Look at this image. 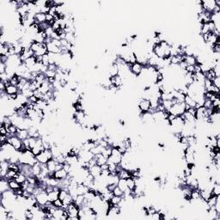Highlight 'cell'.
Here are the masks:
<instances>
[{
    "instance_id": "d590c367",
    "label": "cell",
    "mask_w": 220,
    "mask_h": 220,
    "mask_svg": "<svg viewBox=\"0 0 220 220\" xmlns=\"http://www.w3.org/2000/svg\"><path fill=\"white\" fill-rule=\"evenodd\" d=\"M24 216H25L26 219H33V218H34V214L30 209H26L24 211Z\"/></svg>"
},
{
    "instance_id": "8992f818",
    "label": "cell",
    "mask_w": 220,
    "mask_h": 220,
    "mask_svg": "<svg viewBox=\"0 0 220 220\" xmlns=\"http://www.w3.org/2000/svg\"><path fill=\"white\" fill-rule=\"evenodd\" d=\"M35 197H36L37 203H38L40 206H46V204L48 202V193L45 191V190L42 191L41 193H40Z\"/></svg>"
},
{
    "instance_id": "8d00e7d4",
    "label": "cell",
    "mask_w": 220,
    "mask_h": 220,
    "mask_svg": "<svg viewBox=\"0 0 220 220\" xmlns=\"http://www.w3.org/2000/svg\"><path fill=\"white\" fill-rule=\"evenodd\" d=\"M47 78H50V77H55L57 75V71H52V70H48L45 73Z\"/></svg>"
},
{
    "instance_id": "7a4b0ae2",
    "label": "cell",
    "mask_w": 220,
    "mask_h": 220,
    "mask_svg": "<svg viewBox=\"0 0 220 220\" xmlns=\"http://www.w3.org/2000/svg\"><path fill=\"white\" fill-rule=\"evenodd\" d=\"M168 111L171 115H175V116H181L186 111V104H185V102L175 103L171 106V107Z\"/></svg>"
},
{
    "instance_id": "5bb4252c",
    "label": "cell",
    "mask_w": 220,
    "mask_h": 220,
    "mask_svg": "<svg viewBox=\"0 0 220 220\" xmlns=\"http://www.w3.org/2000/svg\"><path fill=\"white\" fill-rule=\"evenodd\" d=\"M10 189V186H9V181L5 178H1V182H0V193H4V192L7 191Z\"/></svg>"
},
{
    "instance_id": "83f0119b",
    "label": "cell",
    "mask_w": 220,
    "mask_h": 220,
    "mask_svg": "<svg viewBox=\"0 0 220 220\" xmlns=\"http://www.w3.org/2000/svg\"><path fill=\"white\" fill-rule=\"evenodd\" d=\"M211 194L212 195H216V196H219L220 195V183H214L212 185V188H211Z\"/></svg>"
},
{
    "instance_id": "5b68a950",
    "label": "cell",
    "mask_w": 220,
    "mask_h": 220,
    "mask_svg": "<svg viewBox=\"0 0 220 220\" xmlns=\"http://www.w3.org/2000/svg\"><path fill=\"white\" fill-rule=\"evenodd\" d=\"M144 70V66L138 62H136L130 66V71L134 76H139Z\"/></svg>"
},
{
    "instance_id": "44dd1931",
    "label": "cell",
    "mask_w": 220,
    "mask_h": 220,
    "mask_svg": "<svg viewBox=\"0 0 220 220\" xmlns=\"http://www.w3.org/2000/svg\"><path fill=\"white\" fill-rule=\"evenodd\" d=\"M109 77H115V76H117L119 75V67L117 66L116 63H113L111 66H110V68H109Z\"/></svg>"
},
{
    "instance_id": "e575fe53",
    "label": "cell",
    "mask_w": 220,
    "mask_h": 220,
    "mask_svg": "<svg viewBox=\"0 0 220 220\" xmlns=\"http://www.w3.org/2000/svg\"><path fill=\"white\" fill-rule=\"evenodd\" d=\"M29 147L30 150H32L33 148H35L36 146V142H37V138H33V137H29Z\"/></svg>"
},
{
    "instance_id": "f546056e",
    "label": "cell",
    "mask_w": 220,
    "mask_h": 220,
    "mask_svg": "<svg viewBox=\"0 0 220 220\" xmlns=\"http://www.w3.org/2000/svg\"><path fill=\"white\" fill-rule=\"evenodd\" d=\"M15 180L22 185V183H24V182L27 181V176H26L24 174L19 172L18 173V175H17V177H16V179H15Z\"/></svg>"
},
{
    "instance_id": "ac0fdd59",
    "label": "cell",
    "mask_w": 220,
    "mask_h": 220,
    "mask_svg": "<svg viewBox=\"0 0 220 220\" xmlns=\"http://www.w3.org/2000/svg\"><path fill=\"white\" fill-rule=\"evenodd\" d=\"M17 136L19 138H21L22 140H24V139L29 138V130H28V129H20V128H18V131H17Z\"/></svg>"
},
{
    "instance_id": "e0dca14e",
    "label": "cell",
    "mask_w": 220,
    "mask_h": 220,
    "mask_svg": "<svg viewBox=\"0 0 220 220\" xmlns=\"http://www.w3.org/2000/svg\"><path fill=\"white\" fill-rule=\"evenodd\" d=\"M47 45H48V53H55V54H60V48L55 46L52 42L47 43Z\"/></svg>"
},
{
    "instance_id": "9c48e42d",
    "label": "cell",
    "mask_w": 220,
    "mask_h": 220,
    "mask_svg": "<svg viewBox=\"0 0 220 220\" xmlns=\"http://www.w3.org/2000/svg\"><path fill=\"white\" fill-rule=\"evenodd\" d=\"M4 92L6 93V95H16V94H18L19 92V89L18 87L16 86V85H12V84H9L7 85L6 88H5V90Z\"/></svg>"
},
{
    "instance_id": "4fadbf2b",
    "label": "cell",
    "mask_w": 220,
    "mask_h": 220,
    "mask_svg": "<svg viewBox=\"0 0 220 220\" xmlns=\"http://www.w3.org/2000/svg\"><path fill=\"white\" fill-rule=\"evenodd\" d=\"M35 22L37 24H41L46 22V14L42 12H38L35 16Z\"/></svg>"
},
{
    "instance_id": "ba28073f",
    "label": "cell",
    "mask_w": 220,
    "mask_h": 220,
    "mask_svg": "<svg viewBox=\"0 0 220 220\" xmlns=\"http://www.w3.org/2000/svg\"><path fill=\"white\" fill-rule=\"evenodd\" d=\"M89 173L95 177V179L97 178V177H99V176L101 175V174H102L101 166H99V165H97V164L92 166V167H90V168L89 169Z\"/></svg>"
},
{
    "instance_id": "7c38bea8",
    "label": "cell",
    "mask_w": 220,
    "mask_h": 220,
    "mask_svg": "<svg viewBox=\"0 0 220 220\" xmlns=\"http://www.w3.org/2000/svg\"><path fill=\"white\" fill-rule=\"evenodd\" d=\"M184 61L188 66H195L197 64V58L195 55H185Z\"/></svg>"
},
{
    "instance_id": "b9f144b4",
    "label": "cell",
    "mask_w": 220,
    "mask_h": 220,
    "mask_svg": "<svg viewBox=\"0 0 220 220\" xmlns=\"http://www.w3.org/2000/svg\"><path fill=\"white\" fill-rule=\"evenodd\" d=\"M8 130L7 127L5 126H4L3 124H1L0 126V135H8Z\"/></svg>"
},
{
    "instance_id": "277c9868",
    "label": "cell",
    "mask_w": 220,
    "mask_h": 220,
    "mask_svg": "<svg viewBox=\"0 0 220 220\" xmlns=\"http://www.w3.org/2000/svg\"><path fill=\"white\" fill-rule=\"evenodd\" d=\"M138 107L140 110V113L144 114V113H148L151 110V102L149 99L146 98H141L138 102Z\"/></svg>"
},
{
    "instance_id": "f35d334b",
    "label": "cell",
    "mask_w": 220,
    "mask_h": 220,
    "mask_svg": "<svg viewBox=\"0 0 220 220\" xmlns=\"http://www.w3.org/2000/svg\"><path fill=\"white\" fill-rule=\"evenodd\" d=\"M42 65L48 66H49V56H48V53H46L45 55L42 56Z\"/></svg>"
},
{
    "instance_id": "74e56055",
    "label": "cell",
    "mask_w": 220,
    "mask_h": 220,
    "mask_svg": "<svg viewBox=\"0 0 220 220\" xmlns=\"http://www.w3.org/2000/svg\"><path fill=\"white\" fill-rule=\"evenodd\" d=\"M53 206H54L56 208H63V206H64L63 201H61V200H59V199H57L56 201H53Z\"/></svg>"
},
{
    "instance_id": "4316f807",
    "label": "cell",
    "mask_w": 220,
    "mask_h": 220,
    "mask_svg": "<svg viewBox=\"0 0 220 220\" xmlns=\"http://www.w3.org/2000/svg\"><path fill=\"white\" fill-rule=\"evenodd\" d=\"M58 190H54L53 189V191L50 192V193H48V201H50V202H53V201H55L57 199H58Z\"/></svg>"
},
{
    "instance_id": "cb8c5ba5",
    "label": "cell",
    "mask_w": 220,
    "mask_h": 220,
    "mask_svg": "<svg viewBox=\"0 0 220 220\" xmlns=\"http://www.w3.org/2000/svg\"><path fill=\"white\" fill-rule=\"evenodd\" d=\"M32 170H33V175H34V176L38 177L39 175H40V173H41V163L37 162L35 165L32 166Z\"/></svg>"
},
{
    "instance_id": "d6986e66",
    "label": "cell",
    "mask_w": 220,
    "mask_h": 220,
    "mask_svg": "<svg viewBox=\"0 0 220 220\" xmlns=\"http://www.w3.org/2000/svg\"><path fill=\"white\" fill-rule=\"evenodd\" d=\"M95 159L96 160V164L99 165V166H102V165L105 164L107 162V158H106L102 153L95 155Z\"/></svg>"
},
{
    "instance_id": "6da1fadb",
    "label": "cell",
    "mask_w": 220,
    "mask_h": 220,
    "mask_svg": "<svg viewBox=\"0 0 220 220\" xmlns=\"http://www.w3.org/2000/svg\"><path fill=\"white\" fill-rule=\"evenodd\" d=\"M35 157L38 163H41V164H47L49 160L53 158V156L51 149H45L37 156H35Z\"/></svg>"
},
{
    "instance_id": "7bdbcfd3",
    "label": "cell",
    "mask_w": 220,
    "mask_h": 220,
    "mask_svg": "<svg viewBox=\"0 0 220 220\" xmlns=\"http://www.w3.org/2000/svg\"><path fill=\"white\" fill-rule=\"evenodd\" d=\"M6 69H7V65H6V63L0 62V74H1V73L6 72Z\"/></svg>"
},
{
    "instance_id": "4dcf8cb0",
    "label": "cell",
    "mask_w": 220,
    "mask_h": 220,
    "mask_svg": "<svg viewBox=\"0 0 220 220\" xmlns=\"http://www.w3.org/2000/svg\"><path fill=\"white\" fill-rule=\"evenodd\" d=\"M72 202H74V198H73V196L71 194V193H68L67 194V196L63 200V204L65 205V206H69L70 204H71Z\"/></svg>"
},
{
    "instance_id": "60d3db41",
    "label": "cell",
    "mask_w": 220,
    "mask_h": 220,
    "mask_svg": "<svg viewBox=\"0 0 220 220\" xmlns=\"http://www.w3.org/2000/svg\"><path fill=\"white\" fill-rule=\"evenodd\" d=\"M203 107H205L206 108H211L212 107V102L211 101L210 99L205 98V102H204Z\"/></svg>"
},
{
    "instance_id": "d4e9b609",
    "label": "cell",
    "mask_w": 220,
    "mask_h": 220,
    "mask_svg": "<svg viewBox=\"0 0 220 220\" xmlns=\"http://www.w3.org/2000/svg\"><path fill=\"white\" fill-rule=\"evenodd\" d=\"M123 201V198L122 197H120V196H115V195H113V197L110 199L109 201V203L113 206H119L121 204V202Z\"/></svg>"
},
{
    "instance_id": "30bf717a",
    "label": "cell",
    "mask_w": 220,
    "mask_h": 220,
    "mask_svg": "<svg viewBox=\"0 0 220 220\" xmlns=\"http://www.w3.org/2000/svg\"><path fill=\"white\" fill-rule=\"evenodd\" d=\"M118 176L120 179H128L130 177H132V174H131V171L128 170H126V169H121L119 172L117 173Z\"/></svg>"
},
{
    "instance_id": "ffe728a7",
    "label": "cell",
    "mask_w": 220,
    "mask_h": 220,
    "mask_svg": "<svg viewBox=\"0 0 220 220\" xmlns=\"http://www.w3.org/2000/svg\"><path fill=\"white\" fill-rule=\"evenodd\" d=\"M184 102H185L186 106L188 107H195L196 105H197L196 102L192 98L191 96H188V95H186V96H185Z\"/></svg>"
},
{
    "instance_id": "8fae6325",
    "label": "cell",
    "mask_w": 220,
    "mask_h": 220,
    "mask_svg": "<svg viewBox=\"0 0 220 220\" xmlns=\"http://www.w3.org/2000/svg\"><path fill=\"white\" fill-rule=\"evenodd\" d=\"M89 191V188L85 186L84 183H79L77 186V194L80 195H84L88 192Z\"/></svg>"
},
{
    "instance_id": "ee69618b",
    "label": "cell",
    "mask_w": 220,
    "mask_h": 220,
    "mask_svg": "<svg viewBox=\"0 0 220 220\" xmlns=\"http://www.w3.org/2000/svg\"><path fill=\"white\" fill-rule=\"evenodd\" d=\"M185 71L188 72V73L194 74L195 73V71H194V66H187L186 69H185Z\"/></svg>"
},
{
    "instance_id": "3957f363",
    "label": "cell",
    "mask_w": 220,
    "mask_h": 220,
    "mask_svg": "<svg viewBox=\"0 0 220 220\" xmlns=\"http://www.w3.org/2000/svg\"><path fill=\"white\" fill-rule=\"evenodd\" d=\"M7 142L10 143L15 148V150L17 151H21V150L22 149V146H23L22 140L21 138H19L17 135H13V136L8 137Z\"/></svg>"
},
{
    "instance_id": "1f68e13d",
    "label": "cell",
    "mask_w": 220,
    "mask_h": 220,
    "mask_svg": "<svg viewBox=\"0 0 220 220\" xmlns=\"http://www.w3.org/2000/svg\"><path fill=\"white\" fill-rule=\"evenodd\" d=\"M18 175V172L17 171H14V170H9L8 172H7V175H6V177L5 179L7 180H11V179H16L17 175Z\"/></svg>"
},
{
    "instance_id": "ab89813d",
    "label": "cell",
    "mask_w": 220,
    "mask_h": 220,
    "mask_svg": "<svg viewBox=\"0 0 220 220\" xmlns=\"http://www.w3.org/2000/svg\"><path fill=\"white\" fill-rule=\"evenodd\" d=\"M212 84L217 88L220 89V77H215L212 80H211Z\"/></svg>"
},
{
    "instance_id": "484cf974",
    "label": "cell",
    "mask_w": 220,
    "mask_h": 220,
    "mask_svg": "<svg viewBox=\"0 0 220 220\" xmlns=\"http://www.w3.org/2000/svg\"><path fill=\"white\" fill-rule=\"evenodd\" d=\"M84 195H80V194H77L76 197H74V203L78 206L79 207H82L84 206Z\"/></svg>"
},
{
    "instance_id": "603a6c76",
    "label": "cell",
    "mask_w": 220,
    "mask_h": 220,
    "mask_svg": "<svg viewBox=\"0 0 220 220\" xmlns=\"http://www.w3.org/2000/svg\"><path fill=\"white\" fill-rule=\"evenodd\" d=\"M126 184H127V188L131 192H134L136 189V181L133 177H130L128 179H126Z\"/></svg>"
},
{
    "instance_id": "d6a6232c",
    "label": "cell",
    "mask_w": 220,
    "mask_h": 220,
    "mask_svg": "<svg viewBox=\"0 0 220 220\" xmlns=\"http://www.w3.org/2000/svg\"><path fill=\"white\" fill-rule=\"evenodd\" d=\"M113 193V194L115 195V196H120V197H124V192L122 191L118 186H116L115 188H114V190L112 191Z\"/></svg>"
},
{
    "instance_id": "52a82bcc",
    "label": "cell",
    "mask_w": 220,
    "mask_h": 220,
    "mask_svg": "<svg viewBox=\"0 0 220 220\" xmlns=\"http://www.w3.org/2000/svg\"><path fill=\"white\" fill-rule=\"evenodd\" d=\"M68 176H69V174H68L64 169H61V170H56V171L54 172V175H53V177L56 178L58 181H63V180L68 178Z\"/></svg>"
},
{
    "instance_id": "f1b7e54d",
    "label": "cell",
    "mask_w": 220,
    "mask_h": 220,
    "mask_svg": "<svg viewBox=\"0 0 220 220\" xmlns=\"http://www.w3.org/2000/svg\"><path fill=\"white\" fill-rule=\"evenodd\" d=\"M117 186H118V187H119L123 192L126 191V190L128 189L127 184H126V179H120L118 183H117Z\"/></svg>"
},
{
    "instance_id": "9a60e30c",
    "label": "cell",
    "mask_w": 220,
    "mask_h": 220,
    "mask_svg": "<svg viewBox=\"0 0 220 220\" xmlns=\"http://www.w3.org/2000/svg\"><path fill=\"white\" fill-rule=\"evenodd\" d=\"M58 162L56 161L55 158H52L51 160H49L47 163V167H48L49 172H55L56 170V167H57Z\"/></svg>"
},
{
    "instance_id": "7402d4cb",
    "label": "cell",
    "mask_w": 220,
    "mask_h": 220,
    "mask_svg": "<svg viewBox=\"0 0 220 220\" xmlns=\"http://www.w3.org/2000/svg\"><path fill=\"white\" fill-rule=\"evenodd\" d=\"M9 181V186H10V188L12 190V191H17V189H19L22 188V185L17 182L15 179H11V180H8Z\"/></svg>"
},
{
    "instance_id": "2e32d148",
    "label": "cell",
    "mask_w": 220,
    "mask_h": 220,
    "mask_svg": "<svg viewBox=\"0 0 220 220\" xmlns=\"http://www.w3.org/2000/svg\"><path fill=\"white\" fill-rule=\"evenodd\" d=\"M36 63H37V61H36V57H35V55H33V56H31V57L28 58L24 61L25 66H27V68H28L29 70H30V69L34 66Z\"/></svg>"
},
{
    "instance_id": "836d02e7",
    "label": "cell",
    "mask_w": 220,
    "mask_h": 220,
    "mask_svg": "<svg viewBox=\"0 0 220 220\" xmlns=\"http://www.w3.org/2000/svg\"><path fill=\"white\" fill-rule=\"evenodd\" d=\"M69 193V192L66 189H63V188H61L59 192H58V199L59 200H61V201H63V200L66 198L67 196V194Z\"/></svg>"
}]
</instances>
